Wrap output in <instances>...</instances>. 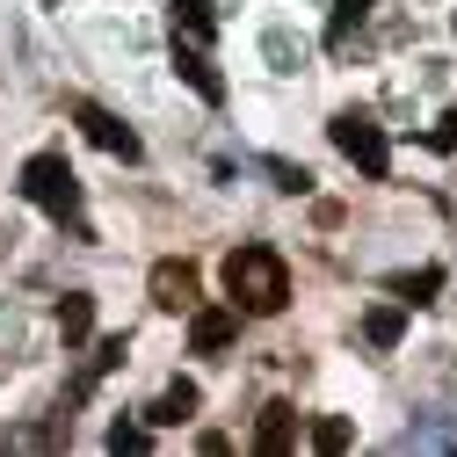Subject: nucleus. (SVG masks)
I'll return each mask as SVG.
<instances>
[{"instance_id": "1", "label": "nucleus", "mask_w": 457, "mask_h": 457, "mask_svg": "<svg viewBox=\"0 0 457 457\" xmlns=\"http://www.w3.org/2000/svg\"><path fill=\"white\" fill-rule=\"evenodd\" d=\"M218 283H225V298L240 305V320H269V312L291 305V269H283L276 247H233L225 269H218Z\"/></svg>"}, {"instance_id": "2", "label": "nucleus", "mask_w": 457, "mask_h": 457, "mask_svg": "<svg viewBox=\"0 0 457 457\" xmlns=\"http://www.w3.org/2000/svg\"><path fill=\"white\" fill-rule=\"evenodd\" d=\"M22 196H29L44 218L73 225L80 240H95V225H87V204H80V175L66 167V153H29V160H22Z\"/></svg>"}, {"instance_id": "3", "label": "nucleus", "mask_w": 457, "mask_h": 457, "mask_svg": "<svg viewBox=\"0 0 457 457\" xmlns=\"http://www.w3.org/2000/svg\"><path fill=\"white\" fill-rule=\"evenodd\" d=\"M327 138H334V153L349 160L356 175H370V182H385V175H392V138L378 131L370 109H341V117L327 124Z\"/></svg>"}, {"instance_id": "4", "label": "nucleus", "mask_w": 457, "mask_h": 457, "mask_svg": "<svg viewBox=\"0 0 457 457\" xmlns=\"http://www.w3.org/2000/svg\"><path fill=\"white\" fill-rule=\"evenodd\" d=\"M233 341H240V305L233 298H225V305H189V349L196 356H225V349H233Z\"/></svg>"}, {"instance_id": "5", "label": "nucleus", "mask_w": 457, "mask_h": 457, "mask_svg": "<svg viewBox=\"0 0 457 457\" xmlns=\"http://www.w3.org/2000/svg\"><path fill=\"white\" fill-rule=\"evenodd\" d=\"M145 291H153L160 312H189V305L204 298V276H196V262H153Z\"/></svg>"}, {"instance_id": "6", "label": "nucleus", "mask_w": 457, "mask_h": 457, "mask_svg": "<svg viewBox=\"0 0 457 457\" xmlns=\"http://www.w3.org/2000/svg\"><path fill=\"white\" fill-rule=\"evenodd\" d=\"M66 109H73V124H80L102 153H117V160H138V153H145V145H138V131H131V124H117L102 102H66Z\"/></svg>"}, {"instance_id": "7", "label": "nucleus", "mask_w": 457, "mask_h": 457, "mask_svg": "<svg viewBox=\"0 0 457 457\" xmlns=\"http://www.w3.org/2000/svg\"><path fill=\"white\" fill-rule=\"evenodd\" d=\"M175 73H182V80H189V87H196L211 109L225 102V73L211 66V51H204V44H182V37H175Z\"/></svg>"}, {"instance_id": "8", "label": "nucleus", "mask_w": 457, "mask_h": 457, "mask_svg": "<svg viewBox=\"0 0 457 457\" xmlns=\"http://www.w3.org/2000/svg\"><path fill=\"white\" fill-rule=\"evenodd\" d=\"M291 443H298V407H262V421H254V457H291Z\"/></svg>"}, {"instance_id": "9", "label": "nucleus", "mask_w": 457, "mask_h": 457, "mask_svg": "<svg viewBox=\"0 0 457 457\" xmlns=\"http://www.w3.org/2000/svg\"><path fill=\"white\" fill-rule=\"evenodd\" d=\"M196 407H204V392H196L189 378H175V385L145 407V428H182V421H196Z\"/></svg>"}, {"instance_id": "10", "label": "nucleus", "mask_w": 457, "mask_h": 457, "mask_svg": "<svg viewBox=\"0 0 457 457\" xmlns=\"http://www.w3.org/2000/svg\"><path fill=\"white\" fill-rule=\"evenodd\" d=\"M59 334H66V349L95 341V298H87V291H66V298H59Z\"/></svg>"}, {"instance_id": "11", "label": "nucleus", "mask_w": 457, "mask_h": 457, "mask_svg": "<svg viewBox=\"0 0 457 457\" xmlns=\"http://www.w3.org/2000/svg\"><path fill=\"white\" fill-rule=\"evenodd\" d=\"M218 15H211V0H175V37L182 44H211Z\"/></svg>"}, {"instance_id": "12", "label": "nucleus", "mask_w": 457, "mask_h": 457, "mask_svg": "<svg viewBox=\"0 0 457 457\" xmlns=\"http://www.w3.org/2000/svg\"><path fill=\"white\" fill-rule=\"evenodd\" d=\"M378 8V0H334V15H327V51H341L356 29H363V15Z\"/></svg>"}, {"instance_id": "13", "label": "nucleus", "mask_w": 457, "mask_h": 457, "mask_svg": "<svg viewBox=\"0 0 457 457\" xmlns=\"http://www.w3.org/2000/svg\"><path fill=\"white\" fill-rule=\"evenodd\" d=\"M363 334H370V349H392V341L407 334V305H399V298H392V305H370Z\"/></svg>"}, {"instance_id": "14", "label": "nucleus", "mask_w": 457, "mask_h": 457, "mask_svg": "<svg viewBox=\"0 0 457 457\" xmlns=\"http://www.w3.org/2000/svg\"><path fill=\"white\" fill-rule=\"evenodd\" d=\"M443 291V269H414V276H392V298L399 305H428Z\"/></svg>"}, {"instance_id": "15", "label": "nucleus", "mask_w": 457, "mask_h": 457, "mask_svg": "<svg viewBox=\"0 0 457 457\" xmlns=\"http://www.w3.org/2000/svg\"><path fill=\"white\" fill-rule=\"evenodd\" d=\"M117 363H124V334H109V341H95V363H87V378H80V392H87V385H95L102 370H117Z\"/></svg>"}, {"instance_id": "16", "label": "nucleus", "mask_w": 457, "mask_h": 457, "mask_svg": "<svg viewBox=\"0 0 457 457\" xmlns=\"http://www.w3.org/2000/svg\"><path fill=\"white\" fill-rule=\"evenodd\" d=\"M349 443H356L349 421H312V450H349Z\"/></svg>"}, {"instance_id": "17", "label": "nucleus", "mask_w": 457, "mask_h": 457, "mask_svg": "<svg viewBox=\"0 0 457 457\" xmlns=\"http://www.w3.org/2000/svg\"><path fill=\"white\" fill-rule=\"evenodd\" d=\"M145 443H153L145 421H117V428H109V450H145Z\"/></svg>"}, {"instance_id": "18", "label": "nucleus", "mask_w": 457, "mask_h": 457, "mask_svg": "<svg viewBox=\"0 0 457 457\" xmlns=\"http://www.w3.org/2000/svg\"><path fill=\"white\" fill-rule=\"evenodd\" d=\"M269 175H276V189H291V196L312 189V175H305V167H291V160H269Z\"/></svg>"}, {"instance_id": "19", "label": "nucleus", "mask_w": 457, "mask_h": 457, "mask_svg": "<svg viewBox=\"0 0 457 457\" xmlns=\"http://www.w3.org/2000/svg\"><path fill=\"white\" fill-rule=\"evenodd\" d=\"M428 145H436V153H457V117H436V124H428Z\"/></svg>"}, {"instance_id": "20", "label": "nucleus", "mask_w": 457, "mask_h": 457, "mask_svg": "<svg viewBox=\"0 0 457 457\" xmlns=\"http://www.w3.org/2000/svg\"><path fill=\"white\" fill-rule=\"evenodd\" d=\"M450 29H457V22H450Z\"/></svg>"}]
</instances>
